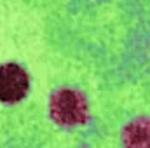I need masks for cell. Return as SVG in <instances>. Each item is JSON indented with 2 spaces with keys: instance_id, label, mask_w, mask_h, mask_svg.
I'll use <instances>...</instances> for the list:
<instances>
[{
  "instance_id": "obj_1",
  "label": "cell",
  "mask_w": 150,
  "mask_h": 148,
  "mask_svg": "<svg viewBox=\"0 0 150 148\" xmlns=\"http://www.w3.org/2000/svg\"><path fill=\"white\" fill-rule=\"evenodd\" d=\"M51 115L61 125H79L87 118V103L82 94L72 89H61L51 98Z\"/></svg>"
},
{
  "instance_id": "obj_2",
  "label": "cell",
  "mask_w": 150,
  "mask_h": 148,
  "mask_svg": "<svg viewBox=\"0 0 150 148\" xmlns=\"http://www.w3.org/2000/svg\"><path fill=\"white\" fill-rule=\"evenodd\" d=\"M28 87V75L19 65L5 63L0 66V101L18 103L26 96Z\"/></svg>"
},
{
  "instance_id": "obj_3",
  "label": "cell",
  "mask_w": 150,
  "mask_h": 148,
  "mask_svg": "<svg viewBox=\"0 0 150 148\" xmlns=\"http://www.w3.org/2000/svg\"><path fill=\"white\" fill-rule=\"evenodd\" d=\"M126 148H150V118H138L124 131Z\"/></svg>"
}]
</instances>
